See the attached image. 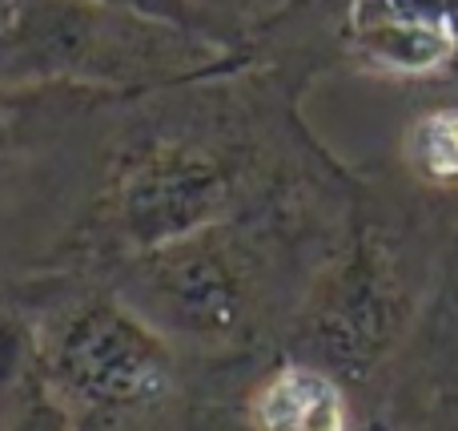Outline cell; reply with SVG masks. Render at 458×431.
Masks as SVG:
<instances>
[{
  "label": "cell",
  "mask_w": 458,
  "mask_h": 431,
  "mask_svg": "<svg viewBox=\"0 0 458 431\" xmlns=\"http://www.w3.org/2000/svg\"><path fill=\"white\" fill-rule=\"evenodd\" d=\"M346 226L282 194L97 274L177 351H237L282 335Z\"/></svg>",
  "instance_id": "obj_1"
},
{
  "label": "cell",
  "mask_w": 458,
  "mask_h": 431,
  "mask_svg": "<svg viewBox=\"0 0 458 431\" xmlns=\"http://www.w3.org/2000/svg\"><path fill=\"white\" fill-rule=\"evenodd\" d=\"M285 182L261 174L258 158L217 134L177 125L145 129L105 161L77 222L61 234L45 266L101 271L193 230L261 206Z\"/></svg>",
  "instance_id": "obj_2"
},
{
  "label": "cell",
  "mask_w": 458,
  "mask_h": 431,
  "mask_svg": "<svg viewBox=\"0 0 458 431\" xmlns=\"http://www.w3.org/2000/svg\"><path fill=\"white\" fill-rule=\"evenodd\" d=\"M16 303L29 311L40 371L64 408L137 416L177 392V347L97 274L61 271L53 290L29 279Z\"/></svg>",
  "instance_id": "obj_3"
},
{
  "label": "cell",
  "mask_w": 458,
  "mask_h": 431,
  "mask_svg": "<svg viewBox=\"0 0 458 431\" xmlns=\"http://www.w3.org/2000/svg\"><path fill=\"white\" fill-rule=\"evenodd\" d=\"M229 61V45L113 13L93 0H0V85L141 89L201 77Z\"/></svg>",
  "instance_id": "obj_4"
},
{
  "label": "cell",
  "mask_w": 458,
  "mask_h": 431,
  "mask_svg": "<svg viewBox=\"0 0 458 431\" xmlns=\"http://www.w3.org/2000/svg\"><path fill=\"white\" fill-rule=\"evenodd\" d=\"M427 303V254L419 234L386 222H350L334 254L285 323V355H301L342 379H370L414 331Z\"/></svg>",
  "instance_id": "obj_5"
},
{
  "label": "cell",
  "mask_w": 458,
  "mask_h": 431,
  "mask_svg": "<svg viewBox=\"0 0 458 431\" xmlns=\"http://www.w3.org/2000/svg\"><path fill=\"white\" fill-rule=\"evenodd\" d=\"M245 424L250 431H354V400L330 367L285 355L250 387Z\"/></svg>",
  "instance_id": "obj_6"
},
{
  "label": "cell",
  "mask_w": 458,
  "mask_h": 431,
  "mask_svg": "<svg viewBox=\"0 0 458 431\" xmlns=\"http://www.w3.org/2000/svg\"><path fill=\"white\" fill-rule=\"evenodd\" d=\"M346 40L362 69L398 81L443 77L454 53V37L446 24H362V29H346Z\"/></svg>",
  "instance_id": "obj_7"
},
{
  "label": "cell",
  "mask_w": 458,
  "mask_h": 431,
  "mask_svg": "<svg viewBox=\"0 0 458 431\" xmlns=\"http://www.w3.org/2000/svg\"><path fill=\"white\" fill-rule=\"evenodd\" d=\"M403 166L427 190H458V105H435L403 129Z\"/></svg>",
  "instance_id": "obj_8"
},
{
  "label": "cell",
  "mask_w": 458,
  "mask_h": 431,
  "mask_svg": "<svg viewBox=\"0 0 458 431\" xmlns=\"http://www.w3.org/2000/svg\"><path fill=\"white\" fill-rule=\"evenodd\" d=\"M93 4L113 8V13L141 16V21L169 24V29L198 32V37H209V40H222V45H229V32L198 4V0H93Z\"/></svg>",
  "instance_id": "obj_9"
},
{
  "label": "cell",
  "mask_w": 458,
  "mask_h": 431,
  "mask_svg": "<svg viewBox=\"0 0 458 431\" xmlns=\"http://www.w3.org/2000/svg\"><path fill=\"white\" fill-rule=\"evenodd\" d=\"M8 431H72L69 408H64V400L48 387L45 371H40V359H37V367L21 379V400H16V411H13V419H8Z\"/></svg>",
  "instance_id": "obj_10"
},
{
  "label": "cell",
  "mask_w": 458,
  "mask_h": 431,
  "mask_svg": "<svg viewBox=\"0 0 458 431\" xmlns=\"http://www.w3.org/2000/svg\"><path fill=\"white\" fill-rule=\"evenodd\" d=\"M198 4L206 8V13L225 29V21H222V13H217V4H222V8H245V4H258V0H198ZM225 32H229V29H225Z\"/></svg>",
  "instance_id": "obj_11"
},
{
  "label": "cell",
  "mask_w": 458,
  "mask_h": 431,
  "mask_svg": "<svg viewBox=\"0 0 458 431\" xmlns=\"http://www.w3.org/2000/svg\"><path fill=\"white\" fill-rule=\"evenodd\" d=\"M446 73H451V77H458V37H454V53H451V69H446Z\"/></svg>",
  "instance_id": "obj_12"
},
{
  "label": "cell",
  "mask_w": 458,
  "mask_h": 431,
  "mask_svg": "<svg viewBox=\"0 0 458 431\" xmlns=\"http://www.w3.org/2000/svg\"><path fill=\"white\" fill-rule=\"evenodd\" d=\"M293 4H301V0H290V8H293Z\"/></svg>",
  "instance_id": "obj_13"
}]
</instances>
